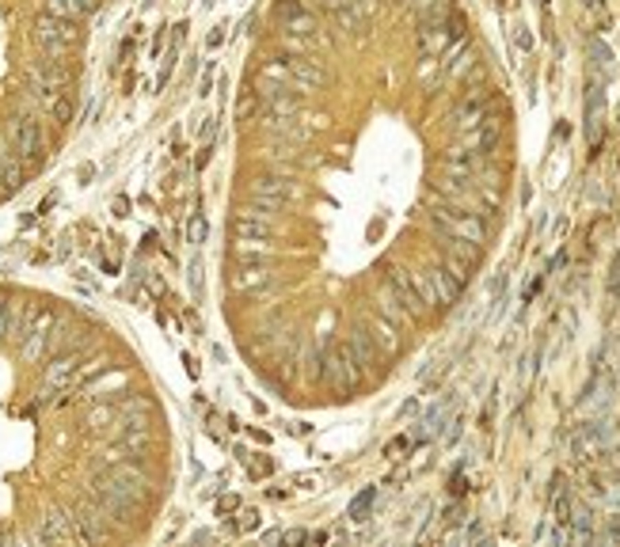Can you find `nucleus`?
Wrapping results in <instances>:
<instances>
[{"mask_svg": "<svg viewBox=\"0 0 620 547\" xmlns=\"http://www.w3.org/2000/svg\"><path fill=\"white\" fill-rule=\"evenodd\" d=\"M430 224L438 236H453V240H468V244H487L491 229L483 221V213L476 209H461L449 202H430Z\"/></svg>", "mask_w": 620, "mask_h": 547, "instance_id": "obj_1", "label": "nucleus"}, {"mask_svg": "<svg viewBox=\"0 0 620 547\" xmlns=\"http://www.w3.org/2000/svg\"><path fill=\"white\" fill-rule=\"evenodd\" d=\"M76 38H80L76 19H61V16H49V12H42V16L34 19V42L42 46V54H46L49 61L65 58L69 46H76Z\"/></svg>", "mask_w": 620, "mask_h": 547, "instance_id": "obj_2", "label": "nucleus"}, {"mask_svg": "<svg viewBox=\"0 0 620 547\" xmlns=\"http://www.w3.org/2000/svg\"><path fill=\"white\" fill-rule=\"evenodd\" d=\"M465 16H453L441 19V23H423L419 27V54L423 58H445L449 49L457 46V42H465Z\"/></svg>", "mask_w": 620, "mask_h": 547, "instance_id": "obj_3", "label": "nucleus"}, {"mask_svg": "<svg viewBox=\"0 0 620 547\" xmlns=\"http://www.w3.org/2000/svg\"><path fill=\"white\" fill-rule=\"evenodd\" d=\"M65 88H69V69L58 65V61H38V65L27 69V91H31L42 106L54 95H61Z\"/></svg>", "mask_w": 620, "mask_h": 547, "instance_id": "obj_4", "label": "nucleus"}, {"mask_svg": "<svg viewBox=\"0 0 620 547\" xmlns=\"http://www.w3.org/2000/svg\"><path fill=\"white\" fill-rule=\"evenodd\" d=\"M8 145H12V152H16L23 163L42 160V152H46V137H42V126L34 122V118H27V115L12 118V122H8Z\"/></svg>", "mask_w": 620, "mask_h": 547, "instance_id": "obj_5", "label": "nucleus"}, {"mask_svg": "<svg viewBox=\"0 0 620 547\" xmlns=\"http://www.w3.org/2000/svg\"><path fill=\"white\" fill-rule=\"evenodd\" d=\"M289 194H294V183H289L282 172H274V175H255V179L247 183V202L259 205V209H267V213L282 209V205L289 202Z\"/></svg>", "mask_w": 620, "mask_h": 547, "instance_id": "obj_6", "label": "nucleus"}, {"mask_svg": "<svg viewBox=\"0 0 620 547\" xmlns=\"http://www.w3.org/2000/svg\"><path fill=\"white\" fill-rule=\"evenodd\" d=\"M274 23H278V31H286V34H305V38H316L320 34V19L305 0H278Z\"/></svg>", "mask_w": 620, "mask_h": 547, "instance_id": "obj_7", "label": "nucleus"}, {"mask_svg": "<svg viewBox=\"0 0 620 547\" xmlns=\"http://www.w3.org/2000/svg\"><path fill=\"white\" fill-rule=\"evenodd\" d=\"M487 115H491V88H468L465 95H461L457 110H453V126H457L461 133L476 130Z\"/></svg>", "mask_w": 620, "mask_h": 547, "instance_id": "obj_8", "label": "nucleus"}, {"mask_svg": "<svg viewBox=\"0 0 620 547\" xmlns=\"http://www.w3.org/2000/svg\"><path fill=\"white\" fill-rule=\"evenodd\" d=\"M34 544H73V539H80V532H76V521L73 513H61V509H49L46 517H42V528L34 532Z\"/></svg>", "mask_w": 620, "mask_h": 547, "instance_id": "obj_9", "label": "nucleus"}, {"mask_svg": "<svg viewBox=\"0 0 620 547\" xmlns=\"http://www.w3.org/2000/svg\"><path fill=\"white\" fill-rule=\"evenodd\" d=\"M498 137H502V115H487L476 130L461 133V148H468V152H476V156H487L491 148L498 145Z\"/></svg>", "mask_w": 620, "mask_h": 547, "instance_id": "obj_10", "label": "nucleus"}, {"mask_svg": "<svg viewBox=\"0 0 620 547\" xmlns=\"http://www.w3.org/2000/svg\"><path fill=\"white\" fill-rule=\"evenodd\" d=\"M76 369H80V358H76V350L58 353V358L46 365V373H42V384H46V392H73Z\"/></svg>", "mask_w": 620, "mask_h": 547, "instance_id": "obj_11", "label": "nucleus"}, {"mask_svg": "<svg viewBox=\"0 0 620 547\" xmlns=\"http://www.w3.org/2000/svg\"><path fill=\"white\" fill-rule=\"evenodd\" d=\"M601 115H605V76L590 73V88H586V141L590 145L601 141Z\"/></svg>", "mask_w": 620, "mask_h": 547, "instance_id": "obj_12", "label": "nucleus"}, {"mask_svg": "<svg viewBox=\"0 0 620 547\" xmlns=\"http://www.w3.org/2000/svg\"><path fill=\"white\" fill-rule=\"evenodd\" d=\"M232 232H236V236H252V240H270V236H274V221L267 217V209H259V205H247V209L236 213Z\"/></svg>", "mask_w": 620, "mask_h": 547, "instance_id": "obj_13", "label": "nucleus"}, {"mask_svg": "<svg viewBox=\"0 0 620 547\" xmlns=\"http://www.w3.org/2000/svg\"><path fill=\"white\" fill-rule=\"evenodd\" d=\"M130 388V373L126 369H115V373H99L91 380H84L76 392L88 395V399H103V395H115V392H126Z\"/></svg>", "mask_w": 620, "mask_h": 547, "instance_id": "obj_14", "label": "nucleus"}, {"mask_svg": "<svg viewBox=\"0 0 620 547\" xmlns=\"http://www.w3.org/2000/svg\"><path fill=\"white\" fill-rule=\"evenodd\" d=\"M229 286L236 293H259V289L270 286V274L263 262H236V270L229 274Z\"/></svg>", "mask_w": 620, "mask_h": 547, "instance_id": "obj_15", "label": "nucleus"}, {"mask_svg": "<svg viewBox=\"0 0 620 547\" xmlns=\"http://www.w3.org/2000/svg\"><path fill=\"white\" fill-rule=\"evenodd\" d=\"M426 278H430V286H434V296H438V308H453V304L461 301V293H465V286H461L453 274H449L445 266H434V270H426Z\"/></svg>", "mask_w": 620, "mask_h": 547, "instance_id": "obj_16", "label": "nucleus"}, {"mask_svg": "<svg viewBox=\"0 0 620 547\" xmlns=\"http://www.w3.org/2000/svg\"><path fill=\"white\" fill-rule=\"evenodd\" d=\"M339 350L346 353V358L354 361L358 369H373L377 358H381V350L373 346V338H369V331H358L354 338H346V342H339Z\"/></svg>", "mask_w": 620, "mask_h": 547, "instance_id": "obj_17", "label": "nucleus"}, {"mask_svg": "<svg viewBox=\"0 0 620 547\" xmlns=\"http://www.w3.org/2000/svg\"><path fill=\"white\" fill-rule=\"evenodd\" d=\"M289 73H294L297 91H312V88H320V84H327L324 65H316V61H309V58H289Z\"/></svg>", "mask_w": 620, "mask_h": 547, "instance_id": "obj_18", "label": "nucleus"}, {"mask_svg": "<svg viewBox=\"0 0 620 547\" xmlns=\"http://www.w3.org/2000/svg\"><path fill=\"white\" fill-rule=\"evenodd\" d=\"M377 312H381V316L388 319V323H396V327H400V323H408V319H415V316L408 312V304H403L400 296H396V289H392V286H384L381 293H377Z\"/></svg>", "mask_w": 620, "mask_h": 547, "instance_id": "obj_19", "label": "nucleus"}, {"mask_svg": "<svg viewBox=\"0 0 620 547\" xmlns=\"http://www.w3.org/2000/svg\"><path fill=\"white\" fill-rule=\"evenodd\" d=\"M23 160L12 148H0V187L4 190H19L23 187Z\"/></svg>", "mask_w": 620, "mask_h": 547, "instance_id": "obj_20", "label": "nucleus"}, {"mask_svg": "<svg viewBox=\"0 0 620 547\" xmlns=\"http://www.w3.org/2000/svg\"><path fill=\"white\" fill-rule=\"evenodd\" d=\"M99 8V0H46V12L49 16H61V19H84Z\"/></svg>", "mask_w": 620, "mask_h": 547, "instance_id": "obj_21", "label": "nucleus"}, {"mask_svg": "<svg viewBox=\"0 0 620 547\" xmlns=\"http://www.w3.org/2000/svg\"><path fill=\"white\" fill-rule=\"evenodd\" d=\"M232 259H236V262H267L270 259V244H267V240H252V236H236V244H232Z\"/></svg>", "mask_w": 620, "mask_h": 547, "instance_id": "obj_22", "label": "nucleus"}, {"mask_svg": "<svg viewBox=\"0 0 620 547\" xmlns=\"http://www.w3.org/2000/svg\"><path fill=\"white\" fill-rule=\"evenodd\" d=\"M366 331H369V338H373V346H377L381 353H384V350H388V353L400 350V338H396V323H388L384 316H377L373 323L366 327Z\"/></svg>", "mask_w": 620, "mask_h": 547, "instance_id": "obj_23", "label": "nucleus"}, {"mask_svg": "<svg viewBox=\"0 0 620 547\" xmlns=\"http://www.w3.org/2000/svg\"><path fill=\"white\" fill-rule=\"evenodd\" d=\"M415 16L419 23H441L453 16V0H415Z\"/></svg>", "mask_w": 620, "mask_h": 547, "instance_id": "obj_24", "label": "nucleus"}, {"mask_svg": "<svg viewBox=\"0 0 620 547\" xmlns=\"http://www.w3.org/2000/svg\"><path fill=\"white\" fill-rule=\"evenodd\" d=\"M46 353H49V335H46V331H31V335L19 342V358L31 361V365H34V361H42Z\"/></svg>", "mask_w": 620, "mask_h": 547, "instance_id": "obj_25", "label": "nucleus"}, {"mask_svg": "<svg viewBox=\"0 0 620 547\" xmlns=\"http://www.w3.org/2000/svg\"><path fill=\"white\" fill-rule=\"evenodd\" d=\"M366 19H369V16L362 12V4H358V0H351L346 8H339V12H335V23H339V31H346V34H354L362 23H366Z\"/></svg>", "mask_w": 620, "mask_h": 547, "instance_id": "obj_26", "label": "nucleus"}, {"mask_svg": "<svg viewBox=\"0 0 620 547\" xmlns=\"http://www.w3.org/2000/svg\"><path fill=\"white\" fill-rule=\"evenodd\" d=\"M263 115H267V106H263L259 91H244L236 103V118L240 122H252V118H263Z\"/></svg>", "mask_w": 620, "mask_h": 547, "instance_id": "obj_27", "label": "nucleus"}, {"mask_svg": "<svg viewBox=\"0 0 620 547\" xmlns=\"http://www.w3.org/2000/svg\"><path fill=\"white\" fill-rule=\"evenodd\" d=\"M441 266H445L461 286H468V278H472V262L461 259V255H453V251H441Z\"/></svg>", "mask_w": 620, "mask_h": 547, "instance_id": "obj_28", "label": "nucleus"}, {"mask_svg": "<svg viewBox=\"0 0 620 547\" xmlns=\"http://www.w3.org/2000/svg\"><path fill=\"white\" fill-rule=\"evenodd\" d=\"M46 110H49V118H54L58 126H65V122H73V110H76V106H73V99L61 91V95H54V99L46 103Z\"/></svg>", "mask_w": 620, "mask_h": 547, "instance_id": "obj_29", "label": "nucleus"}, {"mask_svg": "<svg viewBox=\"0 0 620 547\" xmlns=\"http://www.w3.org/2000/svg\"><path fill=\"white\" fill-rule=\"evenodd\" d=\"M449 410H453V403H445V399H441L438 407H434L430 415H426V422H423V437H438V433H441V422L449 418Z\"/></svg>", "mask_w": 620, "mask_h": 547, "instance_id": "obj_30", "label": "nucleus"}, {"mask_svg": "<svg viewBox=\"0 0 620 547\" xmlns=\"http://www.w3.org/2000/svg\"><path fill=\"white\" fill-rule=\"evenodd\" d=\"M373 498H377V490L366 487L358 498L351 502V517H354V521H366V517H369V506H373Z\"/></svg>", "mask_w": 620, "mask_h": 547, "instance_id": "obj_31", "label": "nucleus"}, {"mask_svg": "<svg viewBox=\"0 0 620 547\" xmlns=\"http://www.w3.org/2000/svg\"><path fill=\"white\" fill-rule=\"evenodd\" d=\"M118 418V407H91L88 410V426L91 430H103V426H111Z\"/></svg>", "mask_w": 620, "mask_h": 547, "instance_id": "obj_32", "label": "nucleus"}, {"mask_svg": "<svg viewBox=\"0 0 620 547\" xmlns=\"http://www.w3.org/2000/svg\"><path fill=\"white\" fill-rule=\"evenodd\" d=\"M206 232H210L206 217H202V213H195V217H190V224H187V240H190V244H202V240H206Z\"/></svg>", "mask_w": 620, "mask_h": 547, "instance_id": "obj_33", "label": "nucleus"}, {"mask_svg": "<svg viewBox=\"0 0 620 547\" xmlns=\"http://www.w3.org/2000/svg\"><path fill=\"white\" fill-rule=\"evenodd\" d=\"M213 133H217V122H213V118H206L202 130H198V141H202V145H213Z\"/></svg>", "mask_w": 620, "mask_h": 547, "instance_id": "obj_34", "label": "nucleus"}, {"mask_svg": "<svg viewBox=\"0 0 620 547\" xmlns=\"http://www.w3.org/2000/svg\"><path fill=\"white\" fill-rule=\"evenodd\" d=\"M514 42H518V49H533V34L525 27H514Z\"/></svg>", "mask_w": 620, "mask_h": 547, "instance_id": "obj_35", "label": "nucleus"}, {"mask_svg": "<svg viewBox=\"0 0 620 547\" xmlns=\"http://www.w3.org/2000/svg\"><path fill=\"white\" fill-rule=\"evenodd\" d=\"M582 4H586V8L594 12L597 19H601V27H609V16H605V4H601V0H582Z\"/></svg>", "mask_w": 620, "mask_h": 547, "instance_id": "obj_36", "label": "nucleus"}, {"mask_svg": "<svg viewBox=\"0 0 620 547\" xmlns=\"http://www.w3.org/2000/svg\"><path fill=\"white\" fill-rule=\"evenodd\" d=\"M0 342H8V301H0Z\"/></svg>", "mask_w": 620, "mask_h": 547, "instance_id": "obj_37", "label": "nucleus"}, {"mask_svg": "<svg viewBox=\"0 0 620 547\" xmlns=\"http://www.w3.org/2000/svg\"><path fill=\"white\" fill-rule=\"evenodd\" d=\"M236 506H240V502H236V494H229V498H221V502H217V513H221V517H229Z\"/></svg>", "mask_w": 620, "mask_h": 547, "instance_id": "obj_38", "label": "nucleus"}, {"mask_svg": "<svg viewBox=\"0 0 620 547\" xmlns=\"http://www.w3.org/2000/svg\"><path fill=\"white\" fill-rule=\"evenodd\" d=\"M282 539H286V544H309V532H301V528H294V532H282Z\"/></svg>", "mask_w": 620, "mask_h": 547, "instance_id": "obj_39", "label": "nucleus"}, {"mask_svg": "<svg viewBox=\"0 0 620 547\" xmlns=\"http://www.w3.org/2000/svg\"><path fill=\"white\" fill-rule=\"evenodd\" d=\"M221 42H225V27H217V31H210V38H206V46H210V49H217Z\"/></svg>", "mask_w": 620, "mask_h": 547, "instance_id": "obj_40", "label": "nucleus"}, {"mask_svg": "<svg viewBox=\"0 0 620 547\" xmlns=\"http://www.w3.org/2000/svg\"><path fill=\"white\" fill-rule=\"evenodd\" d=\"M255 524H259V513H255V509H244V521H240V528H255Z\"/></svg>", "mask_w": 620, "mask_h": 547, "instance_id": "obj_41", "label": "nucleus"}, {"mask_svg": "<svg viewBox=\"0 0 620 547\" xmlns=\"http://www.w3.org/2000/svg\"><path fill=\"white\" fill-rule=\"evenodd\" d=\"M609 286H612V293L620 296V259L612 262V278H609Z\"/></svg>", "mask_w": 620, "mask_h": 547, "instance_id": "obj_42", "label": "nucleus"}, {"mask_svg": "<svg viewBox=\"0 0 620 547\" xmlns=\"http://www.w3.org/2000/svg\"><path fill=\"white\" fill-rule=\"evenodd\" d=\"M91 175H96V167H91V163H80V172H76V179H80V183H91Z\"/></svg>", "mask_w": 620, "mask_h": 547, "instance_id": "obj_43", "label": "nucleus"}, {"mask_svg": "<svg viewBox=\"0 0 620 547\" xmlns=\"http://www.w3.org/2000/svg\"><path fill=\"white\" fill-rule=\"evenodd\" d=\"M130 213V198H115V217H126Z\"/></svg>", "mask_w": 620, "mask_h": 547, "instance_id": "obj_44", "label": "nucleus"}, {"mask_svg": "<svg viewBox=\"0 0 620 547\" xmlns=\"http://www.w3.org/2000/svg\"><path fill=\"white\" fill-rule=\"evenodd\" d=\"M210 84H213V73L206 69V76H202V84H198V91H202V95H210Z\"/></svg>", "mask_w": 620, "mask_h": 547, "instance_id": "obj_45", "label": "nucleus"}, {"mask_svg": "<svg viewBox=\"0 0 620 547\" xmlns=\"http://www.w3.org/2000/svg\"><path fill=\"white\" fill-rule=\"evenodd\" d=\"M202 4H217V0H202Z\"/></svg>", "mask_w": 620, "mask_h": 547, "instance_id": "obj_46", "label": "nucleus"}]
</instances>
